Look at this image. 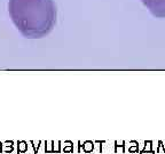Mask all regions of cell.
I'll list each match as a JSON object with an SVG mask.
<instances>
[{"instance_id":"6da1fadb","label":"cell","mask_w":165,"mask_h":154,"mask_svg":"<svg viewBox=\"0 0 165 154\" xmlns=\"http://www.w3.org/2000/svg\"><path fill=\"white\" fill-rule=\"evenodd\" d=\"M8 13L18 32L28 39H40L56 24L54 0H9Z\"/></svg>"},{"instance_id":"7a4b0ae2","label":"cell","mask_w":165,"mask_h":154,"mask_svg":"<svg viewBox=\"0 0 165 154\" xmlns=\"http://www.w3.org/2000/svg\"><path fill=\"white\" fill-rule=\"evenodd\" d=\"M148 12L156 18H165V0H141Z\"/></svg>"},{"instance_id":"3957f363","label":"cell","mask_w":165,"mask_h":154,"mask_svg":"<svg viewBox=\"0 0 165 154\" xmlns=\"http://www.w3.org/2000/svg\"><path fill=\"white\" fill-rule=\"evenodd\" d=\"M152 141H146L145 143V147L139 152L140 154H146V153H151V154H156L155 151L152 150Z\"/></svg>"},{"instance_id":"277c9868","label":"cell","mask_w":165,"mask_h":154,"mask_svg":"<svg viewBox=\"0 0 165 154\" xmlns=\"http://www.w3.org/2000/svg\"><path fill=\"white\" fill-rule=\"evenodd\" d=\"M93 150H94V141H87L82 144V151L85 153H91L93 152Z\"/></svg>"},{"instance_id":"5b68a950","label":"cell","mask_w":165,"mask_h":154,"mask_svg":"<svg viewBox=\"0 0 165 154\" xmlns=\"http://www.w3.org/2000/svg\"><path fill=\"white\" fill-rule=\"evenodd\" d=\"M28 152V143L24 141H17V153L16 154H21V153H27Z\"/></svg>"},{"instance_id":"8992f818","label":"cell","mask_w":165,"mask_h":154,"mask_svg":"<svg viewBox=\"0 0 165 154\" xmlns=\"http://www.w3.org/2000/svg\"><path fill=\"white\" fill-rule=\"evenodd\" d=\"M118 148H122V150H123V153L126 152V150H125V141H123L121 145H118V143H117V141H115V153H117V152H118Z\"/></svg>"},{"instance_id":"52a82bcc","label":"cell","mask_w":165,"mask_h":154,"mask_svg":"<svg viewBox=\"0 0 165 154\" xmlns=\"http://www.w3.org/2000/svg\"><path fill=\"white\" fill-rule=\"evenodd\" d=\"M128 152H130V153L140 152V151H139V143H137V144H135V146H131V147H128Z\"/></svg>"},{"instance_id":"ba28073f","label":"cell","mask_w":165,"mask_h":154,"mask_svg":"<svg viewBox=\"0 0 165 154\" xmlns=\"http://www.w3.org/2000/svg\"><path fill=\"white\" fill-rule=\"evenodd\" d=\"M73 145V144H72ZM64 146L63 148V152H70V153H73V146Z\"/></svg>"},{"instance_id":"9c48e42d","label":"cell","mask_w":165,"mask_h":154,"mask_svg":"<svg viewBox=\"0 0 165 154\" xmlns=\"http://www.w3.org/2000/svg\"><path fill=\"white\" fill-rule=\"evenodd\" d=\"M82 144H80V141H78V153H80V150H82Z\"/></svg>"},{"instance_id":"30bf717a","label":"cell","mask_w":165,"mask_h":154,"mask_svg":"<svg viewBox=\"0 0 165 154\" xmlns=\"http://www.w3.org/2000/svg\"><path fill=\"white\" fill-rule=\"evenodd\" d=\"M2 145H4V144L0 141V153H2V152H4V150H2V147H4V146H2Z\"/></svg>"}]
</instances>
